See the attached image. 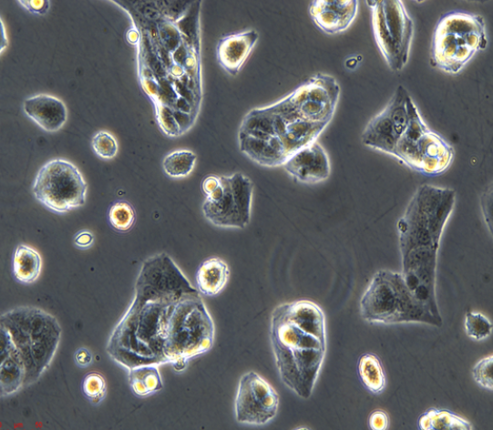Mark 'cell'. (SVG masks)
<instances>
[{
	"instance_id": "cell-1",
	"label": "cell",
	"mask_w": 493,
	"mask_h": 430,
	"mask_svg": "<svg viewBox=\"0 0 493 430\" xmlns=\"http://www.w3.org/2000/svg\"><path fill=\"white\" fill-rule=\"evenodd\" d=\"M215 327L200 295L170 256L146 259L134 297L108 338L107 352L127 370L142 364L187 362L213 345Z\"/></svg>"
},
{
	"instance_id": "cell-2",
	"label": "cell",
	"mask_w": 493,
	"mask_h": 430,
	"mask_svg": "<svg viewBox=\"0 0 493 430\" xmlns=\"http://www.w3.org/2000/svg\"><path fill=\"white\" fill-rule=\"evenodd\" d=\"M456 203L450 188L420 185L397 221L402 276L411 292L440 315L436 298L437 252Z\"/></svg>"
},
{
	"instance_id": "cell-3",
	"label": "cell",
	"mask_w": 493,
	"mask_h": 430,
	"mask_svg": "<svg viewBox=\"0 0 493 430\" xmlns=\"http://www.w3.org/2000/svg\"><path fill=\"white\" fill-rule=\"evenodd\" d=\"M270 343L282 383L301 398L308 399L327 349L322 308L309 300L278 305L271 315Z\"/></svg>"
},
{
	"instance_id": "cell-4",
	"label": "cell",
	"mask_w": 493,
	"mask_h": 430,
	"mask_svg": "<svg viewBox=\"0 0 493 430\" xmlns=\"http://www.w3.org/2000/svg\"><path fill=\"white\" fill-rule=\"evenodd\" d=\"M0 320V357L18 363L27 386L49 366L58 347L61 327L52 314L34 306L11 309Z\"/></svg>"
},
{
	"instance_id": "cell-5",
	"label": "cell",
	"mask_w": 493,
	"mask_h": 430,
	"mask_svg": "<svg viewBox=\"0 0 493 430\" xmlns=\"http://www.w3.org/2000/svg\"><path fill=\"white\" fill-rule=\"evenodd\" d=\"M362 318L375 324L419 322L440 327L434 313L408 288L401 272L380 270L372 277L360 300Z\"/></svg>"
},
{
	"instance_id": "cell-6",
	"label": "cell",
	"mask_w": 493,
	"mask_h": 430,
	"mask_svg": "<svg viewBox=\"0 0 493 430\" xmlns=\"http://www.w3.org/2000/svg\"><path fill=\"white\" fill-rule=\"evenodd\" d=\"M487 45L486 24L480 15L452 11L443 15L437 23L431 41L430 63L444 72L457 74Z\"/></svg>"
},
{
	"instance_id": "cell-7",
	"label": "cell",
	"mask_w": 493,
	"mask_h": 430,
	"mask_svg": "<svg viewBox=\"0 0 493 430\" xmlns=\"http://www.w3.org/2000/svg\"><path fill=\"white\" fill-rule=\"evenodd\" d=\"M340 87L328 75L317 74L293 93L261 110L268 117L272 136L290 123L298 121L329 123L334 114Z\"/></svg>"
},
{
	"instance_id": "cell-8",
	"label": "cell",
	"mask_w": 493,
	"mask_h": 430,
	"mask_svg": "<svg viewBox=\"0 0 493 430\" xmlns=\"http://www.w3.org/2000/svg\"><path fill=\"white\" fill-rule=\"evenodd\" d=\"M407 108L408 124L393 157L423 175L435 177L443 174L453 161V147L426 126L412 98L408 100Z\"/></svg>"
},
{
	"instance_id": "cell-9",
	"label": "cell",
	"mask_w": 493,
	"mask_h": 430,
	"mask_svg": "<svg viewBox=\"0 0 493 430\" xmlns=\"http://www.w3.org/2000/svg\"><path fill=\"white\" fill-rule=\"evenodd\" d=\"M372 26L378 48L389 68L406 66L414 36V22L399 0H369Z\"/></svg>"
},
{
	"instance_id": "cell-10",
	"label": "cell",
	"mask_w": 493,
	"mask_h": 430,
	"mask_svg": "<svg viewBox=\"0 0 493 430\" xmlns=\"http://www.w3.org/2000/svg\"><path fill=\"white\" fill-rule=\"evenodd\" d=\"M87 189V182L79 169L63 159L44 164L32 187L34 197L47 210L59 214L82 207Z\"/></svg>"
},
{
	"instance_id": "cell-11",
	"label": "cell",
	"mask_w": 493,
	"mask_h": 430,
	"mask_svg": "<svg viewBox=\"0 0 493 430\" xmlns=\"http://www.w3.org/2000/svg\"><path fill=\"white\" fill-rule=\"evenodd\" d=\"M221 178L223 192L217 200H204L203 216L216 227L244 229L251 220L253 184L240 172Z\"/></svg>"
},
{
	"instance_id": "cell-12",
	"label": "cell",
	"mask_w": 493,
	"mask_h": 430,
	"mask_svg": "<svg viewBox=\"0 0 493 430\" xmlns=\"http://www.w3.org/2000/svg\"><path fill=\"white\" fill-rule=\"evenodd\" d=\"M410 96L398 86L386 106L366 124L362 133L365 146L394 155L395 148L408 124Z\"/></svg>"
},
{
	"instance_id": "cell-13",
	"label": "cell",
	"mask_w": 493,
	"mask_h": 430,
	"mask_svg": "<svg viewBox=\"0 0 493 430\" xmlns=\"http://www.w3.org/2000/svg\"><path fill=\"white\" fill-rule=\"evenodd\" d=\"M278 406V393L262 375L253 371L242 374L234 400V414L238 423L266 425L275 417Z\"/></svg>"
},
{
	"instance_id": "cell-14",
	"label": "cell",
	"mask_w": 493,
	"mask_h": 430,
	"mask_svg": "<svg viewBox=\"0 0 493 430\" xmlns=\"http://www.w3.org/2000/svg\"><path fill=\"white\" fill-rule=\"evenodd\" d=\"M282 167L294 180L304 184L322 182L331 171L328 155L317 141L293 154Z\"/></svg>"
},
{
	"instance_id": "cell-15",
	"label": "cell",
	"mask_w": 493,
	"mask_h": 430,
	"mask_svg": "<svg viewBox=\"0 0 493 430\" xmlns=\"http://www.w3.org/2000/svg\"><path fill=\"white\" fill-rule=\"evenodd\" d=\"M356 0H315L309 5V14L314 24L326 34L345 31L357 14Z\"/></svg>"
},
{
	"instance_id": "cell-16",
	"label": "cell",
	"mask_w": 493,
	"mask_h": 430,
	"mask_svg": "<svg viewBox=\"0 0 493 430\" xmlns=\"http://www.w3.org/2000/svg\"><path fill=\"white\" fill-rule=\"evenodd\" d=\"M259 38L255 30L228 35L221 38L217 45V59L219 65L231 76H236Z\"/></svg>"
},
{
	"instance_id": "cell-17",
	"label": "cell",
	"mask_w": 493,
	"mask_h": 430,
	"mask_svg": "<svg viewBox=\"0 0 493 430\" xmlns=\"http://www.w3.org/2000/svg\"><path fill=\"white\" fill-rule=\"evenodd\" d=\"M23 109L29 118L47 132L59 130L67 118L64 102L47 94H38L26 98Z\"/></svg>"
},
{
	"instance_id": "cell-18",
	"label": "cell",
	"mask_w": 493,
	"mask_h": 430,
	"mask_svg": "<svg viewBox=\"0 0 493 430\" xmlns=\"http://www.w3.org/2000/svg\"><path fill=\"white\" fill-rule=\"evenodd\" d=\"M239 147L242 153L262 166H282L287 159L285 151L277 138L266 140L239 135Z\"/></svg>"
},
{
	"instance_id": "cell-19",
	"label": "cell",
	"mask_w": 493,
	"mask_h": 430,
	"mask_svg": "<svg viewBox=\"0 0 493 430\" xmlns=\"http://www.w3.org/2000/svg\"><path fill=\"white\" fill-rule=\"evenodd\" d=\"M231 271L228 263L219 257L204 260L196 271L197 290L206 296L218 295L227 285Z\"/></svg>"
},
{
	"instance_id": "cell-20",
	"label": "cell",
	"mask_w": 493,
	"mask_h": 430,
	"mask_svg": "<svg viewBox=\"0 0 493 430\" xmlns=\"http://www.w3.org/2000/svg\"><path fill=\"white\" fill-rule=\"evenodd\" d=\"M42 271L39 252L31 246L19 244L13 257V274L21 283L29 284L37 280Z\"/></svg>"
},
{
	"instance_id": "cell-21",
	"label": "cell",
	"mask_w": 493,
	"mask_h": 430,
	"mask_svg": "<svg viewBox=\"0 0 493 430\" xmlns=\"http://www.w3.org/2000/svg\"><path fill=\"white\" fill-rule=\"evenodd\" d=\"M420 430H472L467 419L445 409L429 408L418 417Z\"/></svg>"
},
{
	"instance_id": "cell-22",
	"label": "cell",
	"mask_w": 493,
	"mask_h": 430,
	"mask_svg": "<svg viewBox=\"0 0 493 430\" xmlns=\"http://www.w3.org/2000/svg\"><path fill=\"white\" fill-rule=\"evenodd\" d=\"M128 371L130 388L137 396H149L163 388L157 364L138 365Z\"/></svg>"
},
{
	"instance_id": "cell-23",
	"label": "cell",
	"mask_w": 493,
	"mask_h": 430,
	"mask_svg": "<svg viewBox=\"0 0 493 430\" xmlns=\"http://www.w3.org/2000/svg\"><path fill=\"white\" fill-rule=\"evenodd\" d=\"M358 374L364 386L374 394H380L385 388V375L380 359L367 353L359 358Z\"/></svg>"
},
{
	"instance_id": "cell-24",
	"label": "cell",
	"mask_w": 493,
	"mask_h": 430,
	"mask_svg": "<svg viewBox=\"0 0 493 430\" xmlns=\"http://www.w3.org/2000/svg\"><path fill=\"white\" fill-rule=\"evenodd\" d=\"M196 154L189 149H179L169 153L162 161L164 172L170 178L187 177L193 170Z\"/></svg>"
},
{
	"instance_id": "cell-25",
	"label": "cell",
	"mask_w": 493,
	"mask_h": 430,
	"mask_svg": "<svg viewBox=\"0 0 493 430\" xmlns=\"http://www.w3.org/2000/svg\"><path fill=\"white\" fill-rule=\"evenodd\" d=\"M135 220V210L127 201H117L108 210L109 223L118 231H128L133 227Z\"/></svg>"
},
{
	"instance_id": "cell-26",
	"label": "cell",
	"mask_w": 493,
	"mask_h": 430,
	"mask_svg": "<svg viewBox=\"0 0 493 430\" xmlns=\"http://www.w3.org/2000/svg\"><path fill=\"white\" fill-rule=\"evenodd\" d=\"M464 329L470 339L482 341L491 335L493 326L490 320L484 314L467 312L465 315Z\"/></svg>"
},
{
	"instance_id": "cell-27",
	"label": "cell",
	"mask_w": 493,
	"mask_h": 430,
	"mask_svg": "<svg viewBox=\"0 0 493 430\" xmlns=\"http://www.w3.org/2000/svg\"><path fill=\"white\" fill-rule=\"evenodd\" d=\"M82 392L93 404H98L107 394V383L104 376L98 372L87 374L82 381Z\"/></svg>"
},
{
	"instance_id": "cell-28",
	"label": "cell",
	"mask_w": 493,
	"mask_h": 430,
	"mask_svg": "<svg viewBox=\"0 0 493 430\" xmlns=\"http://www.w3.org/2000/svg\"><path fill=\"white\" fill-rule=\"evenodd\" d=\"M91 147L101 159H111L118 153V142L115 137L108 131H98L92 138Z\"/></svg>"
},
{
	"instance_id": "cell-29",
	"label": "cell",
	"mask_w": 493,
	"mask_h": 430,
	"mask_svg": "<svg viewBox=\"0 0 493 430\" xmlns=\"http://www.w3.org/2000/svg\"><path fill=\"white\" fill-rule=\"evenodd\" d=\"M493 355L490 354L478 360L472 368V377L484 389H493Z\"/></svg>"
},
{
	"instance_id": "cell-30",
	"label": "cell",
	"mask_w": 493,
	"mask_h": 430,
	"mask_svg": "<svg viewBox=\"0 0 493 430\" xmlns=\"http://www.w3.org/2000/svg\"><path fill=\"white\" fill-rule=\"evenodd\" d=\"M368 425L373 430H385L389 426V417L383 410H375L368 418Z\"/></svg>"
},
{
	"instance_id": "cell-31",
	"label": "cell",
	"mask_w": 493,
	"mask_h": 430,
	"mask_svg": "<svg viewBox=\"0 0 493 430\" xmlns=\"http://www.w3.org/2000/svg\"><path fill=\"white\" fill-rule=\"evenodd\" d=\"M18 3L28 12L36 15L46 14L50 5L49 1L46 0H19Z\"/></svg>"
},
{
	"instance_id": "cell-32",
	"label": "cell",
	"mask_w": 493,
	"mask_h": 430,
	"mask_svg": "<svg viewBox=\"0 0 493 430\" xmlns=\"http://www.w3.org/2000/svg\"><path fill=\"white\" fill-rule=\"evenodd\" d=\"M481 210L483 213L484 220L486 221V224L489 230H492V193L491 189L490 191L487 190L482 196H481Z\"/></svg>"
},
{
	"instance_id": "cell-33",
	"label": "cell",
	"mask_w": 493,
	"mask_h": 430,
	"mask_svg": "<svg viewBox=\"0 0 493 430\" xmlns=\"http://www.w3.org/2000/svg\"><path fill=\"white\" fill-rule=\"evenodd\" d=\"M94 243V235L87 230L78 231L74 237V244L81 250L90 248Z\"/></svg>"
},
{
	"instance_id": "cell-34",
	"label": "cell",
	"mask_w": 493,
	"mask_h": 430,
	"mask_svg": "<svg viewBox=\"0 0 493 430\" xmlns=\"http://www.w3.org/2000/svg\"><path fill=\"white\" fill-rule=\"evenodd\" d=\"M76 363L80 367H87L93 362V355L91 352L85 347L77 349L74 355Z\"/></svg>"
},
{
	"instance_id": "cell-35",
	"label": "cell",
	"mask_w": 493,
	"mask_h": 430,
	"mask_svg": "<svg viewBox=\"0 0 493 430\" xmlns=\"http://www.w3.org/2000/svg\"><path fill=\"white\" fill-rule=\"evenodd\" d=\"M221 184V176L209 175L201 182V189L205 197L211 194Z\"/></svg>"
},
{
	"instance_id": "cell-36",
	"label": "cell",
	"mask_w": 493,
	"mask_h": 430,
	"mask_svg": "<svg viewBox=\"0 0 493 430\" xmlns=\"http://www.w3.org/2000/svg\"><path fill=\"white\" fill-rule=\"evenodd\" d=\"M127 39L131 44H136L139 41V33L135 29L128 30Z\"/></svg>"
},
{
	"instance_id": "cell-37",
	"label": "cell",
	"mask_w": 493,
	"mask_h": 430,
	"mask_svg": "<svg viewBox=\"0 0 493 430\" xmlns=\"http://www.w3.org/2000/svg\"><path fill=\"white\" fill-rule=\"evenodd\" d=\"M1 36H2V41H1V52H3L4 48H5V44H4V41L6 42V38H5V27H4V25H3V21L1 20ZM7 43V42H6Z\"/></svg>"
}]
</instances>
